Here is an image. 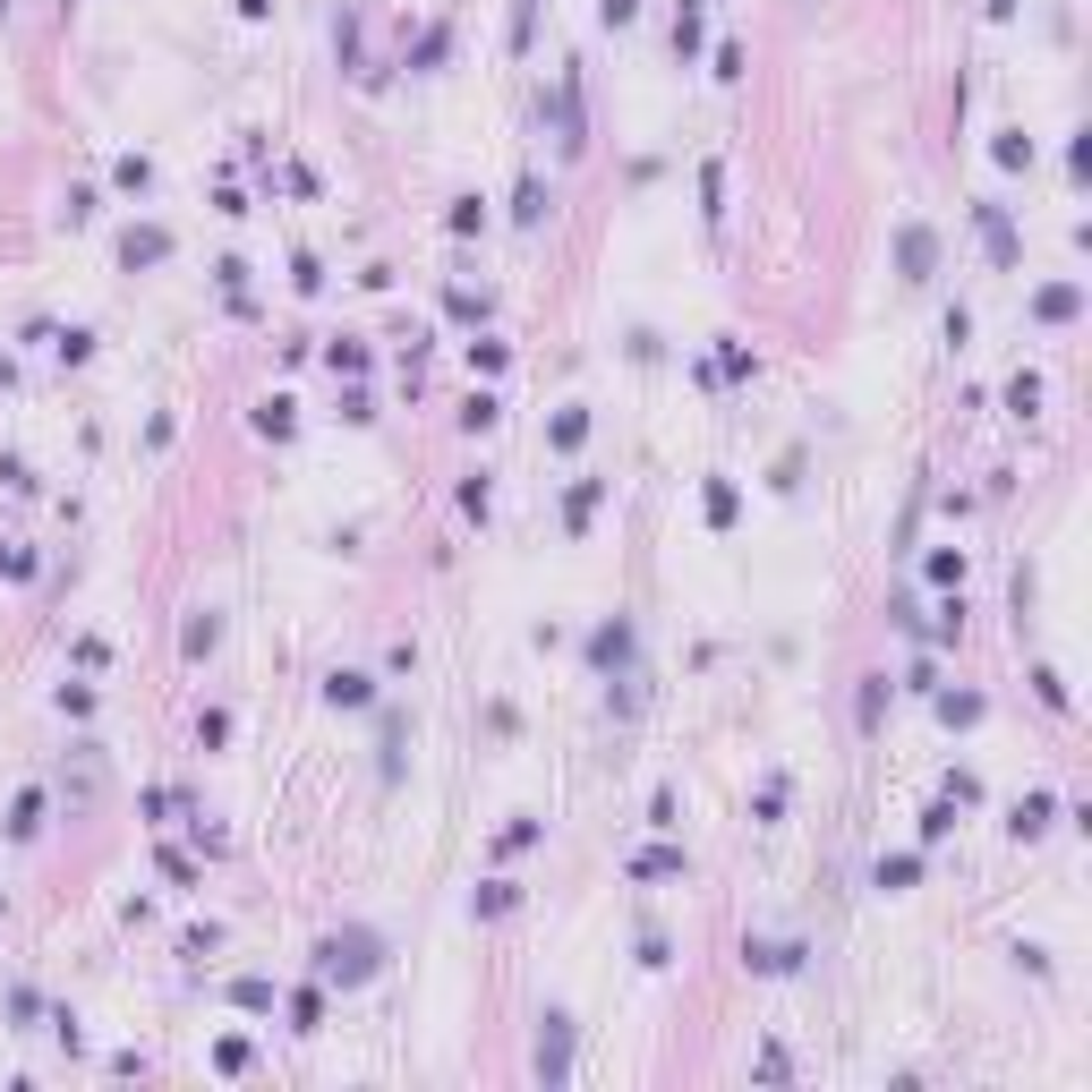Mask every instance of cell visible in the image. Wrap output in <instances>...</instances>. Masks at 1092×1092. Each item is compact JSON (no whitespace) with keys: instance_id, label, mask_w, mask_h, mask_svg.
<instances>
[{"instance_id":"41","label":"cell","mask_w":1092,"mask_h":1092,"mask_svg":"<svg viewBox=\"0 0 1092 1092\" xmlns=\"http://www.w3.org/2000/svg\"><path fill=\"white\" fill-rule=\"evenodd\" d=\"M990 18H1015V0H990Z\"/></svg>"},{"instance_id":"24","label":"cell","mask_w":1092,"mask_h":1092,"mask_svg":"<svg viewBox=\"0 0 1092 1092\" xmlns=\"http://www.w3.org/2000/svg\"><path fill=\"white\" fill-rule=\"evenodd\" d=\"M231 1007H248V1015H265V1007H274V982H256V973H248V982H231Z\"/></svg>"},{"instance_id":"3","label":"cell","mask_w":1092,"mask_h":1092,"mask_svg":"<svg viewBox=\"0 0 1092 1092\" xmlns=\"http://www.w3.org/2000/svg\"><path fill=\"white\" fill-rule=\"evenodd\" d=\"M973 231H982V248H990V265H1024V248H1015V222H1007V206H973Z\"/></svg>"},{"instance_id":"29","label":"cell","mask_w":1092,"mask_h":1092,"mask_svg":"<svg viewBox=\"0 0 1092 1092\" xmlns=\"http://www.w3.org/2000/svg\"><path fill=\"white\" fill-rule=\"evenodd\" d=\"M947 828H956V802H947V794H939V802H930V811H922V845H939V837H947Z\"/></svg>"},{"instance_id":"12","label":"cell","mask_w":1092,"mask_h":1092,"mask_svg":"<svg viewBox=\"0 0 1092 1092\" xmlns=\"http://www.w3.org/2000/svg\"><path fill=\"white\" fill-rule=\"evenodd\" d=\"M700 26H709V0H683V18H675V60L700 51Z\"/></svg>"},{"instance_id":"5","label":"cell","mask_w":1092,"mask_h":1092,"mask_svg":"<svg viewBox=\"0 0 1092 1092\" xmlns=\"http://www.w3.org/2000/svg\"><path fill=\"white\" fill-rule=\"evenodd\" d=\"M590 666H598V675H615V666H631V623H623V615L590 631Z\"/></svg>"},{"instance_id":"13","label":"cell","mask_w":1092,"mask_h":1092,"mask_svg":"<svg viewBox=\"0 0 1092 1092\" xmlns=\"http://www.w3.org/2000/svg\"><path fill=\"white\" fill-rule=\"evenodd\" d=\"M291 427H299V402H291V393L256 402V435H291Z\"/></svg>"},{"instance_id":"28","label":"cell","mask_w":1092,"mask_h":1092,"mask_svg":"<svg viewBox=\"0 0 1092 1092\" xmlns=\"http://www.w3.org/2000/svg\"><path fill=\"white\" fill-rule=\"evenodd\" d=\"M914 879H922L914 854H887V862H879V887H914Z\"/></svg>"},{"instance_id":"37","label":"cell","mask_w":1092,"mask_h":1092,"mask_svg":"<svg viewBox=\"0 0 1092 1092\" xmlns=\"http://www.w3.org/2000/svg\"><path fill=\"white\" fill-rule=\"evenodd\" d=\"M530 18H538V0H512V51L530 43Z\"/></svg>"},{"instance_id":"19","label":"cell","mask_w":1092,"mask_h":1092,"mask_svg":"<svg viewBox=\"0 0 1092 1092\" xmlns=\"http://www.w3.org/2000/svg\"><path fill=\"white\" fill-rule=\"evenodd\" d=\"M990 163H999V171H1024V163H1033V137H1024V128H1007V137L990 146Z\"/></svg>"},{"instance_id":"33","label":"cell","mask_w":1092,"mask_h":1092,"mask_svg":"<svg viewBox=\"0 0 1092 1092\" xmlns=\"http://www.w3.org/2000/svg\"><path fill=\"white\" fill-rule=\"evenodd\" d=\"M521 845H538V819H512L504 837H495V854H521Z\"/></svg>"},{"instance_id":"2","label":"cell","mask_w":1092,"mask_h":1092,"mask_svg":"<svg viewBox=\"0 0 1092 1092\" xmlns=\"http://www.w3.org/2000/svg\"><path fill=\"white\" fill-rule=\"evenodd\" d=\"M538 1075H547V1084L572 1075V1015H555V1007L538 1015Z\"/></svg>"},{"instance_id":"38","label":"cell","mask_w":1092,"mask_h":1092,"mask_svg":"<svg viewBox=\"0 0 1092 1092\" xmlns=\"http://www.w3.org/2000/svg\"><path fill=\"white\" fill-rule=\"evenodd\" d=\"M0 572H9V581H26V572H35V555H26V547H0Z\"/></svg>"},{"instance_id":"1","label":"cell","mask_w":1092,"mask_h":1092,"mask_svg":"<svg viewBox=\"0 0 1092 1092\" xmlns=\"http://www.w3.org/2000/svg\"><path fill=\"white\" fill-rule=\"evenodd\" d=\"M376 965H384V939H376V930H325V939H316V982L359 990Z\"/></svg>"},{"instance_id":"31","label":"cell","mask_w":1092,"mask_h":1092,"mask_svg":"<svg viewBox=\"0 0 1092 1092\" xmlns=\"http://www.w3.org/2000/svg\"><path fill=\"white\" fill-rule=\"evenodd\" d=\"M879 718H887V675L862 683V726H879Z\"/></svg>"},{"instance_id":"21","label":"cell","mask_w":1092,"mask_h":1092,"mask_svg":"<svg viewBox=\"0 0 1092 1092\" xmlns=\"http://www.w3.org/2000/svg\"><path fill=\"white\" fill-rule=\"evenodd\" d=\"M939 718H947V726H982V691H947Z\"/></svg>"},{"instance_id":"22","label":"cell","mask_w":1092,"mask_h":1092,"mask_svg":"<svg viewBox=\"0 0 1092 1092\" xmlns=\"http://www.w3.org/2000/svg\"><path fill=\"white\" fill-rule=\"evenodd\" d=\"M214 640H222V615H197V623H188V631H179V649H188V658H206V649H214Z\"/></svg>"},{"instance_id":"26","label":"cell","mask_w":1092,"mask_h":1092,"mask_svg":"<svg viewBox=\"0 0 1092 1092\" xmlns=\"http://www.w3.org/2000/svg\"><path fill=\"white\" fill-rule=\"evenodd\" d=\"M495 419H504V402H495V393H470V410H462V427H470V435H487Z\"/></svg>"},{"instance_id":"11","label":"cell","mask_w":1092,"mask_h":1092,"mask_svg":"<svg viewBox=\"0 0 1092 1092\" xmlns=\"http://www.w3.org/2000/svg\"><path fill=\"white\" fill-rule=\"evenodd\" d=\"M1050 819H1058V802H1050V794H1024L1007 828H1015V837H1042V828H1050Z\"/></svg>"},{"instance_id":"8","label":"cell","mask_w":1092,"mask_h":1092,"mask_svg":"<svg viewBox=\"0 0 1092 1092\" xmlns=\"http://www.w3.org/2000/svg\"><path fill=\"white\" fill-rule=\"evenodd\" d=\"M547 206H555V197H547V179H521V188H512V222H521V231H538Z\"/></svg>"},{"instance_id":"23","label":"cell","mask_w":1092,"mask_h":1092,"mask_svg":"<svg viewBox=\"0 0 1092 1092\" xmlns=\"http://www.w3.org/2000/svg\"><path fill=\"white\" fill-rule=\"evenodd\" d=\"M111 179L128 188V197H146V188H154V163H146V154H120V171H111Z\"/></svg>"},{"instance_id":"30","label":"cell","mask_w":1092,"mask_h":1092,"mask_svg":"<svg viewBox=\"0 0 1092 1092\" xmlns=\"http://www.w3.org/2000/svg\"><path fill=\"white\" fill-rule=\"evenodd\" d=\"M316 1015H325V999L299 990V999H291V1033H316Z\"/></svg>"},{"instance_id":"15","label":"cell","mask_w":1092,"mask_h":1092,"mask_svg":"<svg viewBox=\"0 0 1092 1092\" xmlns=\"http://www.w3.org/2000/svg\"><path fill=\"white\" fill-rule=\"evenodd\" d=\"M470 905H478V914H487V922H504V914H512V905H521V887H512V879H487V887H478V896H470Z\"/></svg>"},{"instance_id":"40","label":"cell","mask_w":1092,"mask_h":1092,"mask_svg":"<svg viewBox=\"0 0 1092 1092\" xmlns=\"http://www.w3.org/2000/svg\"><path fill=\"white\" fill-rule=\"evenodd\" d=\"M265 9H274V0H239V18H265Z\"/></svg>"},{"instance_id":"7","label":"cell","mask_w":1092,"mask_h":1092,"mask_svg":"<svg viewBox=\"0 0 1092 1092\" xmlns=\"http://www.w3.org/2000/svg\"><path fill=\"white\" fill-rule=\"evenodd\" d=\"M163 256H171V231H163V222H146V231L120 239V265H128V274H137V265H163Z\"/></svg>"},{"instance_id":"36","label":"cell","mask_w":1092,"mask_h":1092,"mask_svg":"<svg viewBox=\"0 0 1092 1092\" xmlns=\"http://www.w3.org/2000/svg\"><path fill=\"white\" fill-rule=\"evenodd\" d=\"M197 743H206V751H214V743H231V718H222V709H206V718H197Z\"/></svg>"},{"instance_id":"9","label":"cell","mask_w":1092,"mask_h":1092,"mask_svg":"<svg viewBox=\"0 0 1092 1092\" xmlns=\"http://www.w3.org/2000/svg\"><path fill=\"white\" fill-rule=\"evenodd\" d=\"M1075 307H1084V291H1075V282H1050V291L1033 299V316H1042V325H1067Z\"/></svg>"},{"instance_id":"35","label":"cell","mask_w":1092,"mask_h":1092,"mask_svg":"<svg viewBox=\"0 0 1092 1092\" xmlns=\"http://www.w3.org/2000/svg\"><path fill=\"white\" fill-rule=\"evenodd\" d=\"M777 811H786V786H759V802H751V819H759V828H777Z\"/></svg>"},{"instance_id":"16","label":"cell","mask_w":1092,"mask_h":1092,"mask_svg":"<svg viewBox=\"0 0 1092 1092\" xmlns=\"http://www.w3.org/2000/svg\"><path fill=\"white\" fill-rule=\"evenodd\" d=\"M325 700H334V709H367V700H376V683H367V675H334V683H325Z\"/></svg>"},{"instance_id":"20","label":"cell","mask_w":1092,"mask_h":1092,"mask_svg":"<svg viewBox=\"0 0 1092 1092\" xmlns=\"http://www.w3.org/2000/svg\"><path fill=\"white\" fill-rule=\"evenodd\" d=\"M700 214H709V222L726 214V171L718 163H700Z\"/></svg>"},{"instance_id":"18","label":"cell","mask_w":1092,"mask_h":1092,"mask_svg":"<svg viewBox=\"0 0 1092 1092\" xmlns=\"http://www.w3.org/2000/svg\"><path fill=\"white\" fill-rule=\"evenodd\" d=\"M598 495H606V487H598V478H581V487H572V495H563V521H572V530H590V512H598Z\"/></svg>"},{"instance_id":"32","label":"cell","mask_w":1092,"mask_h":1092,"mask_svg":"<svg viewBox=\"0 0 1092 1092\" xmlns=\"http://www.w3.org/2000/svg\"><path fill=\"white\" fill-rule=\"evenodd\" d=\"M43 828V794H18V819H9V837H35Z\"/></svg>"},{"instance_id":"34","label":"cell","mask_w":1092,"mask_h":1092,"mask_svg":"<svg viewBox=\"0 0 1092 1092\" xmlns=\"http://www.w3.org/2000/svg\"><path fill=\"white\" fill-rule=\"evenodd\" d=\"M470 231H487V206H478V197H462V206H453V239H470Z\"/></svg>"},{"instance_id":"14","label":"cell","mask_w":1092,"mask_h":1092,"mask_svg":"<svg viewBox=\"0 0 1092 1092\" xmlns=\"http://www.w3.org/2000/svg\"><path fill=\"white\" fill-rule=\"evenodd\" d=\"M631 879H683V854H675V845H649V854H631Z\"/></svg>"},{"instance_id":"4","label":"cell","mask_w":1092,"mask_h":1092,"mask_svg":"<svg viewBox=\"0 0 1092 1092\" xmlns=\"http://www.w3.org/2000/svg\"><path fill=\"white\" fill-rule=\"evenodd\" d=\"M930 265H939V239H930L922 222H905V231H896V274H905V282H930Z\"/></svg>"},{"instance_id":"17","label":"cell","mask_w":1092,"mask_h":1092,"mask_svg":"<svg viewBox=\"0 0 1092 1092\" xmlns=\"http://www.w3.org/2000/svg\"><path fill=\"white\" fill-rule=\"evenodd\" d=\"M734 512H743L734 478H709V530H734Z\"/></svg>"},{"instance_id":"10","label":"cell","mask_w":1092,"mask_h":1092,"mask_svg":"<svg viewBox=\"0 0 1092 1092\" xmlns=\"http://www.w3.org/2000/svg\"><path fill=\"white\" fill-rule=\"evenodd\" d=\"M547 435H555V453H581V444H590V410H581V402H572V410H555V427H547Z\"/></svg>"},{"instance_id":"39","label":"cell","mask_w":1092,"mask_h":1092,"mask_svg":"<svg viewBox=\"0 0 1092 1092\" xmlns=\"http://www.w3.org/2000/svg\"><path fill=\"white\" fill-rule=\"evenodd\" d=\"M598 18H606V26H631V18H640V0H598Z\"/></svg>"},{"instance_id":"6","label":"cell","mask_w":1092,"mask_h":1092,"mask_svg":"<svg viewBox=\"0 0 1092 1092\" xmlns=\"http://www.w3.org/2000/svg\"><path fill=\"white\" fill-rule=\"evenodd\" d=\"M743 965L751 973H802V947L794 939H743Z\"/></svg>"},{"instance_id":"27","label":"cell","mask_w":1092,"mask_h":1092,"mask_svg":"<svg viewBox=\"0 0 1092 1092\" xmlns=\"http://www.w3.org/2000/svg\"><path fill=\"white\" fill-rule=\"evenodd\" d=\"M444 51H453V35H444V26H427V35H419V51H410V69H435Z\"/></svg>"},{"instance_id":"25","label":"cell","mask_w":1092,"mask_h":1092,"mask_svg":"<svg viewBox=\"0 0 1092 1092\" xmlns=\"http://www.w3.org/2000/svg\"><path fill=\"white\" fill-rule=\"evenodd\" d=\"M1007 410L1033 419V410H1042V376H1015V384H1007Z\"/></svg>"}]
</instances>
